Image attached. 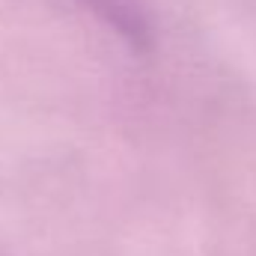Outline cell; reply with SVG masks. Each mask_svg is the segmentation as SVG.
I'll return each mask as SVG.
<instances>
[{"instance_id": "obj_1", "label": "cell", "mask_w": 256, "mask_h": 256, "mask_svg": "<svg viewBox=\"0 0 256 256\" xmlns=\"http://www.w3.org/2000/svg\"><path fill=\"white\" fill-rule=\"evenodd\" d=\"M84 3L92 6L102 18H108L128 39H143L146 36V21L140 18V12L128 0H84Z\"/></svg>"}]
</instances>
